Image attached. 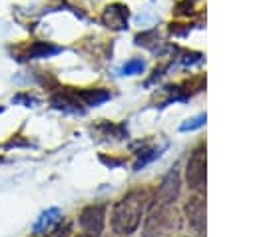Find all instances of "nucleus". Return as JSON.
Instances as JSON below:
<instances>
[{
  "label": "nucleus",
  "mask_w": 255,
  "mask_h": 237,
  "mask_svg": "<svg viewBox=\"0 0 255 237\" xmlns=\"http://www.w3.org/2000/svg\"><path fill=\"white\" fill-rule=\"evenodd\" d=\"M147 205L145 189H131L112 209V229L120 235H129L137 229Z\"/></svg>",
  "instance_id": "f257e3e1"
},
{
  "label": "nucleus",
  "mask_w": 255,
  "mask_h": 237,
  "mask_svg": "<svg viewBox=\"0 0 255 237\" xmlns=\"http://www.w3.org/2000/svg\"><path fill=\"white\" fill-rule=\"evenodd\" d=\"M175 227H179V219L173 209V203H155L153 201L151 213L145 223V237H157Z\"/></svg>",
  "instance_id": "f03ea898"
},
{
  "label": "nucleus",
  "mask_w": 255,
  "mask_h": 237,
  "mask_svg": "<svg viewBox=\"0 0 255 237\" xmlns=\"http://www.w3.org/2000/svg\"><path fill=\"white\" fill-rule=\"evenodd\" d=\"M104 221H106V205H88L80 217H78V225L86 235H100L104 229Z\"/></svg>",
  "instance_id": "7ed1b4c3"
},
{
  "label": "nucleus",
  "mask_w": 255,
  "mask_h": 237,
  "mask_svg": "<svg viewBox=\"0 0 255 237\" xmlns=\"http://www.w3.org/2000/svg\"><path fill=\"white\" fill-rule=\"evenodd\" d=\"M187 183L191 189H203L205 187V151L203 147H197L189 161H187Z\"/></svg>",
  "instance_id": "20e7f679"
},
{
  "label": "nucleus",
  "mask_w": 255,
  "mask_h": 237,
  "mask_svg": "<svg viewBox=\"0 0 255 237\" xmlns=\"http://www.w3.org/2000/svg\"><path fill=\"white\" fill-rule=\"evenodd\" d=\"M179 193V177H177V171H169L161 185L157 187V193H155V203H173L175 197Z\"/></svg>",
  "instance_id": "39448f33"
},
{
  "label": "nucleus",
  "mask_w": 255,
  "mask_h": 237,
  "mask_svg": "<svg viewBox=\"0 0 255 237\" xmlns=\"http://www.w3.org/2000/svg\"><path fill=\"white\" fill-rule=\"evenodd\" d=\"M185 213H187V219L191 223V227L197 231V233H203L205 231V203L201 197H193L187 201L185 205Z\"/></svg>",
  "instance_id": "423d86ee"
},
{
  "label": "nucleus",
  "mask_w": 255,
  "mask_h": 237,
  "mask_svg": "<svg viewBox=\"0 0 255 237\" xmlns=\"http://www.w3.org/2000/svg\"><path fill=\"white\" fill-rule=\"evenodd\" d=\"M60 221V209L58 207H50V209H46L36 221H34V225H32V229H34V233H38V235H44L54 223H58Z\"/></svg>",
  "instance_id": "0eeeda50"
},
{
  "label": "nucleus",
  "mask_w": 255,
  "mask_h": 237,
  "mask_svg": "<svg viewBox=\"0 0 255 237\" xmlns=\"http://www.w3.org/2000/svg\"><path fill=\"white\" fill-rule=\"evenodd\" d=\"M80 98L88 104V106H98V104H102V102H106L108 98H110V94L106 92V90H86V92H82L80 94Z\"/></svg>",
  "instance_id": "6e6552de"
},
{
  "label": "nucleus",
  "mask_w": 255,
  "mask_h": 237,
  "mask_svg": "<svg viewBox=\"0 0 255 237\" xmlns=\"http://www.w3.org/2000/svg\"><path fill=\"white\" fill-rule=\"evenodd\" d=\"M56 52H60V48H54V46H48V44H44V42H40V44H36L32 50H30V58H46V56H52V54H56Z\"/></svg>",
  "instance_id": "1a4fd4ad"
},
{
  "label": "nucleus",
  "mask_w": 255,
  "mask_h": 237,
  "mask_svg": "<svg viewBox=\"0 0 255 237\" xmlns=\"http://www.w3.org/2000/svg\"><path fill=\"white\" fill-rule=\"evenodd\" d=\"M161 149H165V147H161ZM161 149H147V151H139V159L135 161V165H133V169L137 171V169H141L145 163H149L151 159H155V157H159L161 155Z\"/></svg>",
  "instance_id": "9d476101"
},
{
  "label": "nucleus",
  "mask_w": 255,
  "mask_h": 237,
  "mask_svg": "<svg viewBox=\"0 0 255 237\" xmlns=\"http://www.w3.org/2000/svg\"><path fill=\"white\" fill-rule=\"evenodd\" d=\"M141 70H143V62H141V60H129V62H126V64L120 68V74L131 76V74H139Z\"/></svg>",
  "instance_id": "9b49d317"
},
{
  "label": "nucleus",
  "mask_w": 255,
  "mask_h": 237,
  "mask_svg": "<svg viewBox=\"0 0 255 237\" xmlns=\"http://www.w3.org/2000/svg\"><path fill=\"white\" fill-rule=\"evenodd\" d=\"M205 123V114H201V116H197V118H193V119H187L185 123H181V131H191V129H197V127H201Z\"/></svg>",
  "instance_id": "f8f14e48"
},
{
  "label": "nucleus",
  "mask_w": 255,
  "mask_h": 237,
  "mask_svg": "<svg viewBox=\"0 0 255 237\" xmlns=\"http://www.w3.org/2000/svg\"><path fill=\"white\" fill-rule=\"evenodd\" d=\"M46 237H70V225L58 227V229H54L52 233H46Z\"/></svg>",
  "instance_id": "ddd939ff"
}]
</instances>
